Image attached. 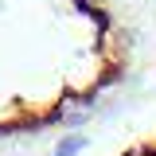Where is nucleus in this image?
I'll return each instance as SVG.
<instances>
[{"mask_svg":"<svg viewBox=\"0 0 156 156\" xmlns=\"http://www.w3.org/2000/svg\"><path fill=\"white\" fill-rule=\"evenodd\" d=\"M133 70L113 0H0V136L55 129Z\"/></svg>","mask_w":156,"mask_h":156,"instance_id":"nucleus-1","label":"nucleus"},{"mask_svg":"<svg viewBox=\"0 0 156 156\" xmlns=\"http://www.w3.org/2000/svg\"><path fill=\"white\" fill-rule=\"evenodd\" d=\"M109 156H156V125L152 129H144V133H136L133 140H125L117 152H109Z\"/></svg>","mask_w":156,"mask_h":156,"instance_id":"nucleus-2","label":"nucleus"}]
</instances>
